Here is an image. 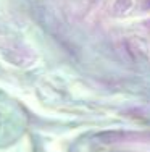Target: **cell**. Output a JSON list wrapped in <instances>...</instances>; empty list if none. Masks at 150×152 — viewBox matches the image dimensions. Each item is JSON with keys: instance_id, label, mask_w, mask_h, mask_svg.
Listing matches in <instances>:
<instances>
[{"instance_id": "obj_1", "label": "cell", "mask_w": 150, "mask_h": 152, "mask_svg": "<svg viewBox=\"0 0 150 152\" xmlns=\"http://www.w3.org/2000/svg\"><path fill=\"white\" fill-rule=\"evenodd\" d=\"M2 53L10 63H15V65H31L36 58L34 53L31 52V49H28L26 45L15 41L5 42L2 45Z\"/></svg>"}, {"instance_id": "obj_2", "label": "cell", "mask_w": 150, "mask_h": 152, "mask_svg": "<svg viewBox=\"0 0 150 152\" xmlns=\"http://www.w3.org/2000/svg\"><path fill=\"white\" fill-rule=\"evenodd\" d=\"M142 137L141 134H134V133H128V131H118V129H113V131H102L95 136V139L99 142L103 144H118V142H128V141L133 139H139Z\"/></svg>"}, {"instance_id": "obj_3", "label": "cell", "mask_w": 150, "mask_h": 152, "mask_svg": "<svg viewBox=\"0 0 150 152\" xmlns=\"http://www.w3.org/2000/svg\"><path fill=\"white\" fill-rule=\"evenodd\" d=\"M131 7H133V0H115V3L112 7V13L116 18L124 16L131 10Z\"/></svg>"}, {"instance_id": "obj_4", "label": "cell", "mask_w": 150, "mask_h": 152, "mask_svg": "<svg viewBox=\"0 0 150 152\" xmlns=\"http://www.w3.org/2000/svg\"><path fill=\"white\" fill-rule=\"evenodd\" d=\"M141 8H142V12H150V0H142Z\"/></svg>"}, {"instance_id": "obj_5", "label": "cell", "mask_w": 150, "mask_h": 152, "mask_svg": "<svg viewBox=\"0 0 150 152\" xmlns=\"http://www.w3.org/2000/svg\"><path fill=\"white\" fill-rule=\"evenodd\" d=\"M142 28H144V29L150 34V18H147V20L142 21Z\"/></svg>"}, {"instance_id": "obj_6", "label": "cell", "mask_w": 150, "mask_h": 152, "mask_svg": "<svg viewBox=\"0 0 150 152\" xmlns=\"http://www.w3.org/2000/svg\"><path fill=\"white\" fill-rule=\"evenodd\" d=\"M89 3H91V5H99L100 2H102V0H87Z\"/></svg>"}]
</instances>
